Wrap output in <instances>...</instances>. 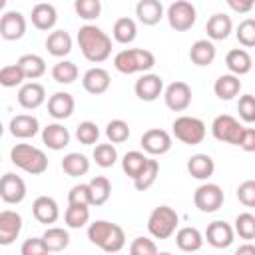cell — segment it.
<instances>
[{
	"instance_id": "3957f363",
	"label": "cell",
	"mask_w": 255,
	"mask_h": 255,
	"mask_svg": "<svg viewBox=\"0 0 255 255\" xmlns=\"http://www.w3.org/2000/svg\"><path fill=\"white\" fill-rule=\"evenodd\" d=\"M153 66H155V56L145 48H126L114 56V68L126 76L147 74Z\"/></svg>"
},
{
	"instance_id": "8992f818",
	"label": "cell",
	"mask_w": 255,
	"mask_h": 255,
	"mask_svg": "<svg viewBox=\"0 0 255 255\" xmlns=\"http://www.w3.org/2000/svg\"><path fill=\"white\" fill-rule=\"evenodd\" d=\"M171 129H173L175 139H179L185 145L201 143L205 139V133H207L205 124L199 118H193V116H179V118H175Z\"/></svg>"
},
{
	"instance_id": "30bf717a",
	"label": "cell",
	"mask_w": 255,
	"mask_h": 255,
	"mask_svg": "<svg viewBox=\"0 0 255 255\" xmlns=\"http://www.w3.org/2000/svg\"><path fill=\"white\" fill-rule=\"evenodd\" d=\"M191 98H193V92H191L189 84H185L181 80L171 82L163 90V102L171 112H185L191 106Z\"/></svg>"
},
{
	"instance_id": "d6a6232c",
	"label": "cell",
	"mask_w": 255,
	"mask_h": 255,
	"mask_svg": "<svg viewBox=\"0 0 255 255\" xmlns=\"http://www.w3.org/2000/svg\"><path fill=\"white\" fill-rule=\"evenodd\" d=\"M62 169L70 177H82L90 171V159L80 151L66 153L64 159H62Z\"/></svg>"
},
{
	"instance_id": "e575fe53",
	"label": "cell",
	"mask_w": 255,
	"mask_h": 255,
	"mask_svg": "<svg viewBox=\"0 0 255 255\" xmlns=\"http://www.w3.org/2000/svg\"><path fill=\"white\" fill-rule=\"evenodd\" d=\"M147 161H149V157H147L143 151L131 149V151H128V153L122 157V169H124V173H126L128 177L135 179V177L143 171V167L147 165Z\"/></svg>"
},
{
	"instance_id": "ffe728a7",
	"label": "cell",
	"mask_w": 255,
	"mask_h": 255,
	"mask_svg": "<svg viewBox=\"0 0 255 255\" xmlns=\"http://www.w3.org/2000/svg\"><path fill=\"white\" fill-rule=\"evenodd\" d=\"M76 110V100L68 92H56L48 98V114L54 120H68Z\"/></svg>"
},
{
	"instance_id": "f6af8a7d",
	"label": "cell",
	"mask_w": 255,
	"mask_h": 255,
	"mask_svg": "<svg viewBox=\"0 0 255 255\" xmlns=\"http://www.w3.org/2000/svg\"><path fill=\"white\" fill-rule=\"evenodd\" d=\"M237 42L243 48H255V18H245L235 28Z\"/></svg>"
},
{
	"instance_id": "8fae6325",
	"label": "cell",
	"mask_w": 255,
	"mask_h": 255,
	"mask_svg": "<svg viewBox=\"0 0 255 255\" xmlns=\"http://www.w3.org/2000/svg\"><path fill=\"white\" fill-rule=\"evenodd\" d=\"M141 149L147 155H163L171 149V135L161 128H151L141 133Z\"/></svg>"
},
{
	"instance_id": "e0dca14e",
	"label": "cell",
	"mask_w": 255,
	"mask_h": 255,
	"mask_svg": "<svg viewBox=\"0 0 255 255\" xmlns=\"http://www.w3.org/2000/svg\"><path fill=\"white\" fill-rule=\"evenodd\" d=\"M22 231V215L12 209L0 211V245H10Z\"/></svg>"
},
{
	"instance_id": "484cf974",
	"label": "cell",
	"mask_w": 255,
	"mask_h": 255,
	"mask_svg": "<svg viewBox=\"0 0 255 255\" xmlns=\"http://www.w3.org/2000/svg\"><path fill=\"white\" fill-rule=\"evenodd\" d=\"M205 237L197 227H181L175 231V245L183 253H195L201 249Z\"/></svg>"
},
{
	"instance_id": "277c9868",
	"label": "cell",
	"mask_w": 255,
	"mask_h": 255,
	"mask_svg": "<svg viewBox=\"0 0 255 255\" xmlns=\"http://www.w3.org/2000/svg\"><path fill=\"white\" fill-rule=\"evenodd\" d=\"M10 161L30 173V175H42L46 169H48V157L46 153L36 147V145H30V143H16L12 149H10Z\"/></svg>"
},
{
	"instance_id": "52a82bcc",
	"label": "cell",
	"mask_w": 255,
	"mask_h": 255,
	"mask_svg": "<svg viewBox=\"0 0 255 255\" xmlns=\"http://www.w3.org/2000/svg\"><path fill=\"white\" fill-rule=\"evenodd\" d=\"M165 18H167L169 28H173L175 32H187L193 28V24L197 20V10L187 0H175L167 6Z\"/></svg>"
},
{
	"instance_id": "6f0895ef",
	"label": "cell",
	"mask_w": 255,
	"mask_h": 255,
	"mask_svg": "<svg viewBox=\"0 0 255 255\" xmlns=\"http://www.w3.org/2000/svg\"><path fill=\"white\" fill-rule=\"evenodd\" d=\"M157 255H173V253H169V251H159Z\"/></svg>"
},
{
	"instance_id": "9a60e30c",
	"label": "cell",
	"mask_w": 255,
	"mask_h": 255,
	"mask_svg": "<svg viewBox=\"0 0 255 255\" xmlns=\"http://www.w3.org/2000/svg\"><path fill=\"white\" fill-rule=\"evenodd\" d=\"M26 34V18L18 10H8L0 16V36L8 42L20 40Z\"/></svg>"
},
{
	"instance_id": "7402d4cb",
	"label": "cell",
	"mask_w": 255,
	"mask_h": 255,
	"mask_svg": "<svg viewBox=\"0 0 255 255\" xmlns=\"http://www.w3.org/2000/svg\"><path fill=\"white\" fill-rule=\"evenodd\" d=\"M205 32H207V40H211V42L227 40L229 34L233 32V20H231V16H227L223 12H215L213 16H209V20L205 24Z\"/></svg>"
},
{
	"instance_id": "1f68e13d",
	"label": "cell",
	"mask_w": 255,
	"mask_h": 255,
	"mask_svg": "<svg viewBox=\"0 0 255 255\" xmlns=\"http://www.w3.org/2000/svg\"><path fill=\"white\" fill-rule=\"evenodd\" d=\"M112 36L118 44H131L137 36V24L133 18L129 16H122L114 22V28H112Z\"/></svg>"
},
{
	"instance_id": "db71d44e",
	"label": "cell",
	"mask_w": 255,
	"mask_h": 255,
	"mask_svg": "<svg viewBox=\"0 0 255 255\" xmlns=\"http://www.w3.org/2000/svg\"><path fill=\"white\" fill-rule=\"evenodd\" d=\"M239 147H241L243 151H247V153H253V151H255V128H245V129H243Z\"/></svg>"
},
{
	"instance_id": "5b68a950",
	"label": "cell",
	"mask_w": 255,
	"mask_h": 255,
	"mask_svg": "<svg viewBox=\"0 0 255 255\" xmlns=\"http://www.w3.org/2000/svg\"><path fill=\"white\" fill-rule=\"evenodd\" d=\"M179 225V215L169 205H157L147 217V231L153 239H169Z\"/></svg>"
},
{
	"instance_id": "7bdbcfd3",
	"label": "cell",
	"mask_w": 255,
	"mask_h": 255,
	"mask_svg": "<svg viewBox=\"0 0 255 255\" xmlns=\"http://www.w3.org/2000/svg\"><path fill=\"white\" fill-rule=\"evenodd\" d=\"M129 133H131L129 126L124 120H112L106 126V137L110 143H124V141H128Z\"/></svg>"
},
{
	"instance_id": "d4e9b609",
	"label": "cell",
	"mask_w": 255,
	"mask_h": 255,
	"mask_svg": "<svg viewBox=\"0 0 255 255\" xmlns=\"http://www.w3.org/2000/svg\"><path fill=\"white\" fill-rule=\"evenodd\" d=\"M225 66H227L229 74H233V76L239 78V76H245V74L251 72L253 58H251V54L245 48H233L225 56Z\"/></svg>"
},
{
	"instance_id": "7a4b0ae2",
	"label": "cell",
	"mask_w": 255,
	"mask_h": 255,
	"mask_svg": "<svg viewBox=\"0 0 255 255\" xmlns=\"http://www.w3.org/2000/svg\"><path fill=\"white\" fill-rule=\"evenodd\" d=\"M88 239L106 253H118L126 247V233L118 223L98 219L88 225Z\"/></svg>"
},
{
	"instance_id": "f5cc1de1",
	"label": "cell",
	"mask_w": 255,
	"mask_h": 255,
	"mask_svg": "<svg viewBox=\"0 0 255 255\" xmlns=\"http://www.w3.org/2000/svg\"><path fill=\"white\" fill-rule=\"evenodd\" d=\"M20 255H50L42 237H30L20 245Z\"/></svg>"
},
{
	"instance_id": "680465c9",
	"label": "cell",
	"mask_w": 255,
	"mask_h": 255,
	"mask_svg": "<svg viewBox=\"0 0 255 255\" xmlns=\"http://www.w3.org/2000/svg\"><path fill=\"white\" fill-rule=\"evenodd\" d=\"M233 255H235V253H233Z\"/></svg>"
},
{
	"instance_id": "f35d334b",
	"label": "cell",
	"mask_w": 255,
	"mask_h": 255,
	"mask_svg": "<svg viewBox=\"0 0 255 255\" xmlns=\"http://www.w3.org/2000/svg\"><path fill=\"white\" fill-rule=\"evenodd\" d=\"M64 221L70 229H80L90 223V207L88 205H68L64 211Z\"/></svg>"
},
{
	"instance_id": "83f0119b",
	"label": "cell",
	"mask_w": 255,
	"mask_h": 255,
	"mask_svg": "<svg viewBox=\"0 0 255 255\" xmlns=\"http://www.w3.org/2000/svg\"><path fill=\"white\" fill-rule=\"evenodd\" d=\"M187 171H189V175L193 179L207 181L215 171V161L207 153H195V155H191L187 159Z\"/></svg>"
},
{
	"instance_id": "4316f807",
	"label": "cell",
	"mask_w": 255,
	"mask_h": 255,
	"mask_svg": "<svg viewBox=\"0 0 255 255\" xmlns=\"http://www.w3.org/2000/svg\"><path fill=\"white\" fill-rule=\"evenodd\" d=\"M215 56H217L215 44H213L211 40H207V38L195 40V42L191 44V48H189V60H191L195 66H199V68L211 66L213 60H215Z\"/></svg>"
},
{
	"instance_id": "f1b7e54d",
	"label": "cell",
	"mask_w": 255,
	"mask_h": 255,
	"mask_svg": "<svg viewBox=\"0 0 255 255\" xmlns=\"http://www.w3.org/2000/svg\"><path fill=\"white\" fill-rule=\"evenodd\" d=\"M135 16L143 26H155L163 18V4L159 0H139L135 4Z\"/></svg>"
},
{
	"instance_id": "f546056e",
	"label": "cell",
	"mask_w": 255,
	"mask_h": 255,
	"mask_svg": "<svg viewBox=\"0 0 255 255\" xmlns=\"http://www.w3.org/2000/svg\"><path fill=\"white\" fill-rule=\"evenodd\" d=\"M46 50L54 58H64L72 52V36L66 30H52L46 38Z\"/></svg>"
},
{
	"instance_id": "681fc988",
	"label": "cell",
	"mask_w": 255,
	"mask_h": 255,
	"mask_svg": "<svg viewBox=\"0 0 255 255\" xmlns=\"http://www.w3.org/2000/svg\"><path fill=\"white\" fill-rule=\"evenodd\" d=\"M237 112H239V118H241L245 124H255V96H253V94H243V96H239Z\"/></svg>"
},
{
	"instance_id": "9f6ffc18",
	"label": "cell",
	"mask_w": 255,
	"mask_h": 255,
	"mask_svg": "<svg viewBox=\"0 0 255 255\" xmlns=\"http://www.w3.org/2000/svg\"><path fill=\"white\" fill-rule=\"evenodd\" d=\"M235 255H255V245L247 241V243L239 245V249L235 251Z\"/></svg>"
},
{
	"instance_id": "7dc6e473",
	"label": "cell",
	"mask_w": 255,
	"mask_h": 255,
	"mask_svg": "<svg viewBox=\"0 0 255 255\" xmlns=\"http://www.w3.org/2000/svg\"><path fill=\"white\" fill-rule=\"evenodd\" d=\"M74 10L82 20H96L102 14V2L100 0H76Z\"/></svg>"
},
{
	"instance_id": "9c48e42d",
	"label": "cell",
	"mask_w": 255,
	"mask_h": 255,
	"mask_svg": "<svg viewBox=\"0 0 255 255\" xmlns=\"http://www.w3.org/2000/svg\"><path fill=\"white\" fill-rule=\"evenodd\" d=\"M225 201L223 189L217 183H201L195 191H193V205L201 211V213H215Z\"/></svg>"
},
{
	"instance_id": "44dd1931",
	"label": "cell",
	"mask_w": 255,
	"mask_h": 255,
	"mask_svg": "<svg viewBox=\"0 0 255 255\" xmlns=\"http://www.w3.org/2000/svg\"><path fill=\"white\" fill-rule=\"evenodd\" d=\"M70 139H72V135H70L68 128H64V124L54 122V124H48L46 128H42V143L48 149L60 151L70 143Z\"/></svg>"
},
{
	"instance_id": "7c38bea8",
	"label": "cell",
	"mask_w": 255,
	"mask_h": 255,
	"mask_svg": "<svg viewBox=\"0 0 255 255\" xmlns=\"http://www.w3.org/2000/svg\"><path fill=\"white\" fill-rule=\"evenodd\" d=\"M0 197L4 203H10V205H18L24 201L26 197V183L20 175L16 173H4L2 179H0Z\"/></svg>"
},
{
	"instance_id": "bcb514c9",
	"label": "cell",
	"mask_w": 255,
	"mask_h": 255,
	"mask_svg": "<svg viewBox=\"0 0 255 255\" xmlns=\"http://www.w3.org/2000/svg\"><path fill=\"white\" fill-rule=\"evenodd\" d=\"M24 72L20 70L18 64H8L0 70V84L4 88H16V86H24Z\"/></svg>"
},
{
	"instance_id": "5bb4252c",
	"label": "cell",
	"mask_w": 255,
	"mask_h": 255,
	"mask_svg": "<svg viewBox=\"0 0 255 255\" xmlns=\"http://www.w3.org/2000/svg\"><path fill=\"white\" fill-rule=\"evenodd\" d=\"M203 237L207 239V243L211 247H215V249H227L233 243V239H235V229L227 221L217 219V221H211L207 225Z\"/></svg>"
},
{
	"instance_id": "ab89813d",
	"label": "cell",
	"mask_w": 255,
	"mask_h": 255,
	"mask_svg": "<svg viewBox=\"0 0 255 255\" xmlns=\"http://www.w3.org/2000/svg\"><path fill=\"white\" fill-rule=\"evenodd\" d=\"M157 175H159V161L149 157V161H147V165L143 167V171L133 179V187H135L137 191H145V189H149V187L155 183Z\"/></svg>"
},
{
	"instance_id": "ac0fdd59",
	"label": "cell",
	"mask_w": 255,
	"mask_h": 255,
	"mask_svg": "<svg viewBox=\"0 0 255 255\" xmlns=\"http://www.w3.org/2000/svg\"><path fill=\"white\" fill-rule=\"evenodd\" d=\"M32 215L38 223H44V225H52L58 221L60 217V207H58V201L50 195H38L32 203Z\"/></svg>"
},
{
	"instance_id": "60d3db41",
	"label": "cell",
	"mask_w": 255,
	"mask_h": 255,
	"mask_svg": "<svg viewBox=\"0 0 255 255\" xmlns=\"http://www.w3.org/2000/svg\"><path fill=\"white\" fill-rule=\"evenodd\" d=\"M233 229H235V235H239L245 241L255 239V215L249 211L239 213L233 221Z\"/></svg>"
},
{
	"instance_id": "836d02e7",
	"label": "cell",
	"mask_w": 255,
	"mask_h": 255,
	"mask_svg": "<svg viewBox=\"0 0 255 255\" xmlns=\"http://www.w3.org/2000/svg\"><path fill=\"white\" fill-rule=\"evenodd\" d=\"M16 64L24 72L26 80H38V78H42L46 74V62L38 54H24V56L18 58Z\"/></svg>"
},
{
	"instance_id": "cb8c5ba5",
	"label": "cell",
	"mask_w": 255,
	"mask_h": 255,
	"mask_svg": "<svg viewBox=\"0 0 255 255\" xmlns=\"http://www.w3.org/2000/svg\"><path fill=\"white\" fill-rule=\"evenodd\" d=\"M32 24L36 30H42V32H48L56 26L58 22V10L54 4H48V2H38L34 4L32 8Z\"/></svg>"
},
{
	"instance_id": "6da1fadb",
	"label": "cell",
	"mask_w": 255,
	"mask_h": 255,
	"mask_svg": "<svg viewBox=\"0 0 255 255\" xmlns=\"http://www.w3.org/2000/svg\"><path fill=\"white\" fill-rule=\"evenodd\" d=\"M76 40L82 56L92 64H102L112 56V38L96 24H84Z\"/></svg>"
},
{
	"instance_id": "c3c4849f",
	"label": "cell",
	"mask_w": 255,
	"mask_h": 255,
	"mask_svg": "<svg viewBox=\"0 0 255 255\" xmlns=\"http://www.w3.org/2000/svg\"><path fill=\"white\" fill-rule=\"evenodd\" d=\"M68 205H92V193L88 183H76L68 191Z\"/></svg>"
},
{
	"instance_id": "4fadbf2b",
	"label": "cell",
	"mask_w": 255,
	"mask_h": 255,
	"mask_svg": "<svg viewBox=\"0 0 255 255\" xmlns=\"http://www.w3.org/2000/svg\"><path fill=\"white\" fill-rule=\"evenodd\" d=\"M133 92L141 102H155L163 94V78L157 74H151V72L141 74L135 80Z\"/></svg>"
},
{
	"instance_id": "4dcf8cb0",
	"label": "cell",
	"mask_w": 255,
	"mask_h": 255,
	"mask_svg": "<svg viewBox=\"0 0 255 255\" xmlns=\"http://www.w3.org/2000/svg\"><path fill=\"white\" fill-rule=\"evenodd\" d=\"M239 92H241V80L233 74H221L213 84V94L225 102L239 96Z\"/></svg>"
},
{
	"instance_id": "11a10c76",
	"label": "cell",
	"mask_w": 255,
	"mask_h": 255,
	"mask_svg": "<svg viewBox=\"0 0 255 255\" xmlns=\"http://www.w3.org/2000/svg\"><path fill=\"white\" fill-rule=\"evenodd\" d=\"M227 6L237 14H249L255 6L253 0H227Z\"/></svg>"
},
{
	"instance_id": "ba28073f",
	"label": "cell",
	"mask_w": 255,
	"mask_h": 255,
	"mask_svg": "<svg viewBox=\"0 0 255 255\" xmlns=\"http://www.w3.org/2000/svg\"><path fill=\"white\" fill-rule=\"evenodd\" d=\"M243 126L237 118L229 116V114H221L211 122V133L217 141L221 143H229V145H239L241 135H243Z\"/></svg>"
},
{
	"instance_id": "f907efd6",
	"label": "cell",
	"mask_w": 255,
	"mask_h": 255,
	"mask_svg": "<svg viewBox=\"0 0 255 255\" xmlns=\"http://www.w3.org/2000/svg\"><path fill=\"white\" fill-rule=\"evenodd\" d=\"M157 245L149 237H135L129 243V255H157Z\"/></svg>"
},
{
	"instance_id": "8d00e7d4",
	"label": "cell",
	"mask_w": 255,
	"mask_h": 255,
	"mask_svg": "<svg viewBox=\"0 0 255 255\" xmlns=\"http://www.w3.org/2000/svg\"><path fill=\"white\" fill-rule=\"evenodd\" d=\"M90 193H92V205H104L112 195V183L106 175H96L90 179Z\"/></svg>"
},
{
	"instance_id": "b9f144b4",
	"label": "cell",
	"mask_w": 255,
	"mask_h": 255,
	"mask_svg": "<svg viewBox=\"0 0 255 255\" xmlns=\"http://www.w3.org/2000/svg\"><path fill=\"white\" fill-rule=\"evenodd\" d=\"M92 157H94L96 165L108 169V167H112V165L118 161V149H116L114 143H98V145L94 147Z\"/></svg>"
},
{
	"instance_id": "d6986e66",
	"label": "cell",
	"mask_w": 255,
	"mask_h": 255,
	"mask_svg": "<svg viewBox=\"0 0 255 255\" xmlns=\"http://www.w3.org/2000/svg\"><path fill=\"white\" fill-rule=\"evenodd\" d=\"M8 131L16 139H30V137H34L40 131V122L32 114H18V116H14L10 120Z\"/></svg>"
},
{
	"instance_id": "2e32d148",
	"label": "cell",
	"mask_w": 255,
	"mask_h": 255,
	"mask_svg": "<svg viewBox=\"0 0 255 255\" xmlns=\"http://www.w3.org/2000/svg\"><path fill=\"white\" fill-rule=\"evenodd\" d=\"M110 84H112V78H110V72L106 68H100V66H94L90 70H86V74L82 76V86L88 94L92 96H102L110 90Z\"/></svg>"
},
{
	"instance_id": "ee69618b",
	"label": "cell",
	"mask_w": 255,
	"mask_h": 255,
	"mask_svg": "<svg viewBox=\"0 0 255 255\" xmlns=\"http://www.w3.org/2000/svg\"><path fill=\"white\" fill-rule=\"evenodd\" d=\"M76 137H78V141L84 143V145H94V143H98V139H100V128H98V124H96V122H90V120L80 122L78 128H76Z\"/></svg>"
},
{
	"instance_id": "816d5d0a",
	"label": "cell",
	"mask_w": 255,
	"mask_h": 255,
	"mask_svg": "<svg viewBox=\"0 0 255 255\" xmlns=\"http://www.w3.org/2000/svg\"><path fill=\"white\" fill-rule=\"evenodd\" d=\"M237 199L245 207H255V179H245L237 185Z\"/></svg>"
},
{
	"instance_id": "74e56055",
	"label": "cell",
	"mask_w": 255,
	"mask_h": 255,
	"mask_svg": "<svg viewBox=\"0 0 255 255\" xmlns=\"http://www.w3.org/2000/svg\"><path fill=\"white\" fill-rule=\"evenodd\" d=\"M78 76H80V70H78V66H76L74 62H70V60H60V62H56L54 68H52V78H54V82L64 84V86L74 84V82L78 80Z\"/></svg>"
},
{
	"instance_id": "d590c367",
	"label": "cell",
	"mask_w": 255,
	"mask_h": 255,
	"mask_svg": "<svg viewBox=\"0 0 255 255\" xmlns=\"http://www.w3.org/2000/svg\"><path fill=\"white\" fill-rule=\"evenodd\" d=\"M46 247L50 253H58V251H64L68 245H70V233L64 229V227H48L42 235Z\"/></svg>"
},
{
	"instance_id": "603a6c76",
	"label": "cell",
	"mask_w": 255,
	"mask_h": 255,
	"mask_svg": "<svg viewBox=\"0 0 255 255\" xmlns=\"http://www.w3.org/2000/svg\"><path fill=\"white\" fill-rule=\"evenodd\" d=\"M46 102V90L38 82H28L18 90V104L24 110H38Z\"/></svg>"
}]
</instances>
